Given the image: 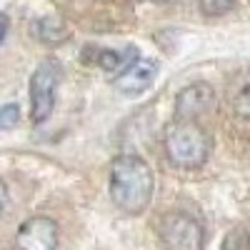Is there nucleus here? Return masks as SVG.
Wrapping results in <instances>:
<instances>
[{
  "label": "nucleus",
  "instance_id": "obj_6",
  "mask_svg": "<svg viewBox=\"0 0 250 250\" xmlns=\"http://www.w3.org/2000/svg\"><path fill=\"white\" fill-rule=\"evenodd\" d=\"M213 105H215L213 88L208 83H195V85H188L185 90H180V95L175 98V115L195 120L203 113L213 110Z\"/></svg>",
  "mask_w": 250,
  "mask_h": 250
},
{
  "label": "nucleus",
  "instance_id": "obj_1",
  "mask_svg": "<svg viewBox=\"0 0 250 250\" xmlns=\"http://www.w3.org/2000/svg\"><path fill=\"white\" fill-rule=\"evenodd\" d=\"M153 170L138 155H120L110 165V198L128 215H138L150 205Z\"/></svg>",
  "mask_w": 250,
  "mask_h": 250
},
{
  "label": "nucleus",
  "instance_id": "obj_8",
  "mask_svg": "<svg viewBox=\"0 0 250 250\" xmlns=\"http://www.w3.org/2000/svg\"><path fill=\"white\" fill-rule=\"evenodd\" d=\"M228 100H230V105L238 115L250 120V73H243L230 83V88H228Z\"/></svg>",
  "mask_w": 250,
  "mask_h": 250
},
{
  "label": "nucleus",
  "instance_id": "obj_3",
  "mask_svg": "<svg viewBox=\"0 0 250 250\" xmlns=\"http://www.w3.org/2000/svg\"><path fill=\"white\" fill-rule=\"evenodd\" d=\"M60 83V65L55 60H43L30 78V118L33 123H45L55 105V90Z\"/></svg>",
  "mask_w": 250,
  "mask_h": 250
},
{
  "label": "nucleus",
  "instance_id": "obj_7",
  "mask_svg": "<svg viewBox=\"0 0 250 250\" xmlns=\"http://www.w3.org/2000/svg\"><path fill=\"white\" fill-rule=\"evenodd\" d=\"M155 73H158V65L153 60H133L128 68H125L120 75H115V88L125 95H138L143 93L145 88L150 85V83L155 80Z\"/></svg>",
  "mask_w": 250,
  "mask_h": 250
},
{
  "label": "nucleus",
  "instance_id": "obj_9",
  "mask_svg": "<svg viewBox=\"0 0 250 250\" xmlns=\"http://www.w3.org/2000/svg\"><path fill=\"white\" fill-rule=\"evenodd\" d=\"M233 8V0H200V10L205 15H225Z\"/></svg>",
  "mask_w": 250,
  "mask_h": 250
},
{
  "label": "nucleus",
  "instance_id": "obj_2",
  "mask_svg": "<svg viewBox=\"0 0 250 250\" xmlns=\"http://www.w3.org/2000/svg\"><path fill=\"white\" fill-rule=\"evenodd\" d=\"M165 153L175 168L193 170L208 160L210 153V138L195 120L178 118L165 130Z\"/></svg>",
  "mask_w": 250,
  "mask_h": 250
},
{
  "label": "nucleus",
  "instance_id": "obj_4",
  "mask_svg": "<svg viewBox=\"0 0 250 250\" xmlns=\"http://www.w3.org/2000/svg\"><path fill=\"white\" fill-rule=\"evenodd\" d=\"M160 235L165 245L178 250H198L203 248V228L185 213L165 215L160 223Z\"/></svg>",
  "mask_w": 250,
  "mask_h": 250
},
{
  "label": "nucleus",
  "instance_id": "obj_5",
  "mask_svg": "<svg viewBox=\"0 0 250 250\" xmlns=\"http://www.w3.org/2000/svg\"><path fill=\"white\" fill-rule=\"evenodd\" d=\"M15 245L25 250H53L58 245V225L50 218H30L20 225Z\"/></svg>",
  "mask_w": 250,
  "mask_h": 250
},
{
  "label": "nucleus",
  "instance_id": "obj_12",
  "mask_svg": "<svg viewBox=\"0 0 250 250\" xmlns=\"http://www.w3.org/2000/svg\"><path fill=\"white\" fill-rule=\"evenodd\" d=\"M5 203H8V188H5V183H3V180H0V213H3Z\"/></svg>",
  "mask_w": 250,
  "mask_h": 250
},
{
  "label": "nucleus",
  "instance_id": "obj_10",
  "mask_svg": "<svg viewBox=\"0 0 250 250\" xmlns=\"http://www.w3.org/2000/svg\"><path fill=\"white\" fill-rule=\"evenodd\" d=\"M18 118H20L18 105H3V108H0V130H5V128H10V125H15Z\"/></svg>",
  "mask_w": 250,
  "mask_h": 250
},
{
  "label": "nucleus",
  "instance_id": "obj_11",
  "mask_svg": "<svg viewBox=\"0 0 250 250\" xmlns=\"http://www.w3.org/2000/svg\"><path fill=\"white\" fill-rule=\"evenodd\" d=\"M8 28H10L8 18H5V15H0V43L5 40V35H8Z\"/></svg>",
  "mask_w": 250,
  "mask_h": 250
}]
</instances>
